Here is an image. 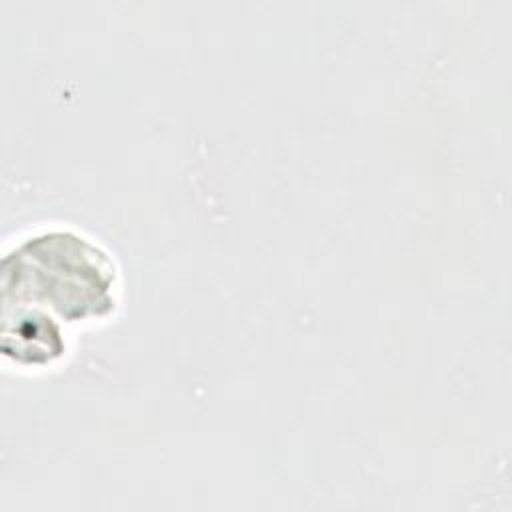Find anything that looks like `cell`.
<instances>
[{"mask_svg": "<svg viewBox=\"0 0 512 512\" xmlns=\"http://www.w3.org/2000/svg\"><path fill=\"white\" fill-rule=\"evenodd\" d=\"M4 270V294L16 292V300L32 296L36 304L50 306L66 320L100 318L114 306L116 270L110 258L86 238L52 230L24 240Z\"/></svg>", "mask_w": 512, "mask_h": 512, "instance_id": "6da1fadb", "label": "cell"}]
</instances>
